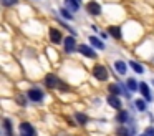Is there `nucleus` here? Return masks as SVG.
Wrapping results in <instances>:
<instances>
[{
    "mask_svg": "<svg viewBox=\"0 0 154 136\" xmlns=\"http://www.w3.org/2000/svg\"><path fill=\"white\" fill-rule=\"evenodd\" d=\"M93 76L98 80V81H106L109 78V73H108V68L104 65H94L93 70H91Z\"/></svg>",
    "mask_w": 154,
    "mask_h": 136,
    "instance_id": "1",
    "label": "nucleus"
},
{
    "mask_svg": "<svg viewBox=\"0 0 154 136\" xmlns=\"http://www.w3.org/2000/svg\"><path fill=\"white\" fill-rule=\"evenodd\" d=\"M18 133H20V136H37V129L33 128L30 121H22L18 125Z\"/></svg>",
    "mask_w": 154,
    "mask_h": 136,
    "instance_id": "2",
    "label": "nucleus"
},
{
    "mask_svg": "<svg viewBox=\"0 0 154 136\" xmlns=\"http://www.w3.org/2000/svg\"><path fill=\"white\" fill-rule=\"evenodd\" d=\"M27 98L30 100V101H35V103H42L45 98L43 91H42L40 88H37V86H33V88H30L27 91Z\"/></svg>",
    "mask_w": 154,
    "mask_h": 136,
    "instance_id": "3",
    "label": "nucleus"
},
{
    "mask_svg": "<svg viewBox=\"0 0 154 136\" xmlns=\"http://www.w3.org/2000/svg\"><path fill=\"white\" fill-rule=\"evenodd\" d=\"M45 85L48 86V88H55V90H58L60 88V85H61V80L58 78L57 75H53V73H48L47 76H45Z\"/></svg>",
    "mask_w": 154,
    "mask_h": 136,
    "instance_id": "4",
    "label": "nucleus"
},
{
    "mask_svg": "<svg viewBox=\"0 0 154 136\" xmlns=\"http://www.w3.org/2000/svg\"><path fill=\"white\" fill-rule=\"evenodd\" d=\"M63 48L66 53H73L78 50V45H76V40H75V36H66V38L63 40Z\"/></svg>",
    "mask_w": 154,
    "mask_h": 136,
    "instance_id": "5",
    "label": "nucleus"
},
{
    "mask_svg": "<svg viewBox=\"0 0 154 136\" xmlns=\"http://www.w3.org/2000/svg\"><path fill=\"white\" fill-rule=\"evenodd\" d=\"M78 52H80L81 55H85L86 58H96V52H94L90 45H86V43H80V45H78Z\"/></svg>",
    "mask_w": 154,
    "mask_h": 136,
    "instance_id": "6",
    "label": "nucleus"
},
{
    "mask_svg": "<svg viewBox=\"0 0 154 136\" xmlns=\"http://www.w3.org/2000/svg\"><path fill=\"white\" fill-rule=\"evenodd\" d=\"M2 128H4L5 136H14V121H12L10 118L5 116V118L2 119Z\"/></svg>",
    "mask_w": 154,
    "mask_h": 136,
    "instance_id": "7",
    "label": "nucleus"
},
{
    "mask_svg": "<svg viewBox=\"0 0 154 136\" xmlns=\"http://www.w3.org/2000/svg\"><path fill=\"white\" fill-rule=\"evenodd\" d=\"M106 103L111 106V108H114V109H123V103H121V100H119V96H114V95H108V98H106Z\"/></svg>",
    "mask_w": 154,
    "mask_h": 136,
    "instance_id": "8",
    "label": "nucleus"
},
{
    "mask_svg": "<svg viewBox=\"0 0 154 136\" xmlns=\"http://www.w3.org/2000/svg\"><path fill=\"white\" fill-rule=\"evenodd\" d=\"M134 134H136L134 128H129L126 125H119L116 129V136H134Z\"/></svg>",
    "mask_w": 154,
    "mask_h": 136,
    "instance_id": "9",
    "label": "nucleus"
},
{
    "mask_svg": "<svg viewBox=\"0 0 154 136\" xmlns=\"http://www.w3.org/2000/svg\"><path fill=\"white\" fill-rule=\"evenodd\" d=\"M86 10H88V13L90 15H100L101 13V5L98 2H88V5H86Z\"/></svg>",
    "mask_w": 154,
    "mask_h": 136,
    "instance_id": "10",
    "label": "nucleus"
},
{
    "mask_svg": "<svg viewBox=\"0 0 154 136\" xmlns=\"http://www.w3.org/2000/svg\"><path fill=\"white\" fill-rule=\"evenodd\" d=\"M116 121L119 123V125H126L128 121H129V111L128 109H119L116 115Z\"/></svg>",
    "mask_w": 154,
    "mask_h": 136,
    "instance_id": "11",
    "label": "nucleus"
},
{
    "mask_svg": "<svg viewBox=\"0 0 154 136\" xmlns=\"http://www.w3.org/2000/svg\"><path fill=\"white\" fill-rule=\"evenodd\" d=\"M139 91H141V95L144 96V100H146V101H151V91H149V85H147L146 81H141L139 83Z\"/></svg>",
    "mask_w": 154,
    "mask_h": 136,
    "instance_id": "12",
    "label": "nucleus"
},
{
    "mask_svg": "<svg viewBox=\"0 0 154 136\" xmlns=\"http://www.w3.org/2000/svg\"><path fill=\"white\" fill-rule=\"evenodd\" d=\"M48 35H50V40L53 43H60L61 40H63V36H61V32L58 28H50V33H48Z\"/></svg>",
    "mask_w": 154,
    "mask_h": 136,
    "instance_id": "13",
    "label": "nucleus"
},
{
    "mask_svg": "<svg viewBox=\"0 0 154 136\" xmlns=\"http://www.w3.org/2000/svg\"><path fill=\"white\" fill-rule=\"evenodd\" d=\"M75 119H76V123H78L80 126H86L88 121H90V118H88L85 113H81V111H76V113H75Z\"/></svg>",
    "mask_w": 154,
    "mask_h": 136,
    "instance_id": "14",
    "label": "nucleus"
},
{
    "mask_svg": "<svg viewBox=\"0 0 154 136\" xmlns=\"http://www.w3.org/2000/svg\"><path fill=\"white\" fill-rule=\"evenodd\" d=\"M126 68L128 66L123 60H116V62H114V70H116L118 75H124V73H126Z\"/></svg>",
    "mask_w": 154,
    "mask_h": 136,
    "instance_id": "15",
    "label": "nucleus"
},
{
    "mask_svg": "<svg viewBox=\"0 0 154 136\" xmlns=\"http://www.w3.org/2000/svg\"><path fill=\"white\" fill-rule=\"evenodd\" d=\"M108 91H109V95H114V96H119L121 93H123L119 83H109V85H108Z\"/></svg>",
    "mask_w": 154,
    "mask_h": 136,
    "instance_id": "16",
    "label": "nucleus"
},
{
    "mask_svg": "<svg viewBox=\"0 0 154 136\" xmlns=\"http://www.w3.org/2000/svg\"><path fill=\"white\" fill-rule=\"evenodd\" d=\"M108 33H109L111 36H114L116 40H119L121 36H123V33H121V28H119V27H116V25L108 27Z\"/></svg>",
    "mask_w": 154,
    "mask_h": 136,
    "instance_id": "17",
    "label": "nucleus"
},
{
    "mask_svg": "<svg viewBox=\"0 0 154 136\" xmlns=\"http://www.w3.org/2000/svg\"><path fill=\"white\" fill-rule=\"evenodd\" d=\"M90 43L94 46V48H98V50H103V48H104V43L101 42L100 38H96V36H93V35L90 36Z\"/></svg>",
    "mask_w": 154,
    "mask_h": 136,
    "instance_id": "18",
    "label": "nucleus"
},
{
    "mask_svg": "<svg viewBox=\"0 0 154 136\" xmlns=\"http://www.w3.org/2000/svg\"><path fill=\"white\" fill-rule=\"evenodd\" d=\"M128 90H131V91L139 90V83H137L134 78H129V80H128Z\"/></svg>",
    "mask_w": 154,
    "mask_h": 136,
    "instance_id": "19",
    "label": "nucleus"
},
{
    "mask_svg": "<svg viewBox=\"0 0 154 136\" xmlns=\"http://www.w3.org/2000/svg\"><path fill=\"white\" fill-rule=\"evenodd\" d=\"M129 66H131V68H133L136 73H144V68H143V65H139L137 62H133V60H131V62H129Z\"/></svg>",
    "mask_w": 154,
    "mask_h": 136,
    "instance_id": "20",
    "label": "nucleus"
},
{
    "mask_svg": "<svg viewBox=\"0 0 154 136\" xmlns=\"http://www.w3.org/2000/svg\"><path fill=\"white\" fill-rule=\"evenodd\" d=\"M134 105H136L137 111H146V101H144V100H136Z\"/></svg>",
    "mask_w": 154,
    "mask_h": 136,
    "instance_id": "21",
    "label": "nucleus"
},
{
    "mask_svg": "<svg viewBox=\"0 0 154 136\" xmlns=\"http://www.w3.org/2000/svg\"><path fill=\"white\" fill-rule=\"evenodd\" d=\"M15 101H17L20 106H27V98H25V96H22V95L15 96Z\"/></svg>",
    "mask_w": 154,
    "mask_h": 136,
    "instance_id": "22",
    "label": "nucleus"
},
{
    "mask_svg": "<svg viewBox=\"0 0 154 136\" xmlns=\"http://www.w3.org/2000/svg\"><path fill=\"white\" fill-rule=\"evenodd\" d=\"M60 13H61V15H63L66 20H73V17H71V13H70V12H66V8H61V10H60Z\"/></svg>",
    "mask_w": 154,
    "mask_h": 136,
    "instance_id": "23",
    "label": "nucleus"
},
{
    "mask_svg": "<svg viewBox=\"0 0 154 136\" xmlns=\"http://www.w3.org/2000/svg\"><path fill=\"white\" fill-rule=\"evenodd\" d=\"M2 3H4L5 7H12V5H17L18 0H2Z\"/></svg>",
    "mask_w": 154,
    "mask_h": 136,
    "instance_id": "24",
    "label": "nucleus"
},
{
    "mask_svg": "<svg viewBox=\"0 0 154 136\" xmlns=\"http://www.w3.org/2000/svg\"><path fill=\"white\" fill-rule=\"evenodd\" d=\"M144 133H146L147 136H154V126H147V128L144 129Z\"/></svg>",
    "mask_w": 154,
    "mask_h": 136,
    "instance_id": "25",
    "label": "nucleus"
},
{
    "mask_svg": "<svg viewBox=\"0 0 154 136\" xmlns=\"http://www.w3.org/2000/svg\"><path fill=\"white\" fill-rule=\"evenodd\" d=\"M65 5H68V7H70V8H71V10H78V7L75 5V3L71 2V0H65Z\"/></svg>",
    "mask_w": 154,
    "mask_h": 136,
    "instance_id": "26",
    "label": "nucleus"
},
{
    "mask_svg": "<svg viewBox=\"0 0 154 136\" xmlns=\"http://www.w3.org/2000/svg\"><path fill=\"white\" fill-rule=\"evenodd\" d=\"M58 90H61V91H70L71 88H70V86H68L65 81H61V85H60V88H58Z\"/></svg>",
    "mask_w": 154,
    "mask_h": 136,
    "instance_id": "27",
    "label": "nucleus"
},
{
    "mask_svg": "<svg viewBox=\"0 0 154 136\" xmlns=\"http://www.w3.org/2000/svg\"><path fill=\"white\" fill-rule=\"evenodd\" d=\"M71 2H73V3H75V5H76V7H78V8H80V5H81V0H71Z\"/></svg>",
    "mask_w": 154,
    "mask_h": 136,
    "instance_id": "28",
    "label": "nucleus"
},
{
    "mask_svg": "<svg viewBox=\"0 0 154 136\" xmlns=\"http://www.w3.org/2000/svg\"><path fill=\"white\" fill-rule=\"evenodd\" d=\"M137 136H147V134H146V133H141V134H137Z\"/></svg>",
    "mask_w": 154,
    "mask_h": 136,
    "instance_id": "29",
    "label": "nucleus"
},
{
    "mask_svg": "<svg viewBox=\"0 0 154 136\" xmlns=\"http://www.w3.org/2000/svg\"><path fill=\"white\" fill-rule=\"evenodd\" d=\"M152 83H154V81H152Z\"/></svg>",
    "mask_w": 154,
    "mask_h": 136,
    "instance_id": "30",
    "label": "nucleus"
}]
</instances>
